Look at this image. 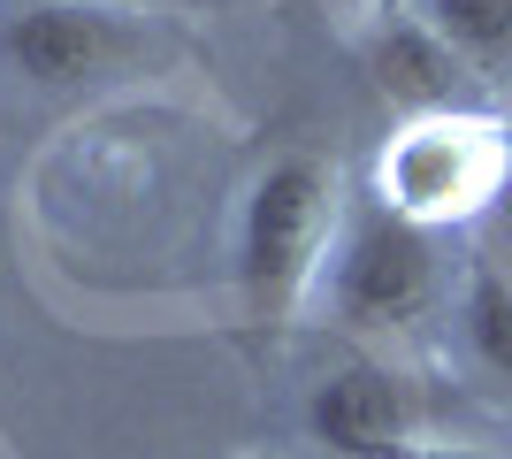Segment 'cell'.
<instances>
[{"mask_svg":"<svg viewBox=\"0 0 512 459\" xmlns=\"http://www.w3.org/2000/svg\"><path fill=\"white\" fill-rule=\"evenodd\" d=\"M459 329H467L474 368L490 375L497 391H512V276L490 261H474L467 291H459Z\"/></svg>","mask_w":512,"mask_h":459,"instance_id":"ba28073f","label":"cell"},{"mask_svg":"<svg viewBox=\"0 0 512 459\" xmlns=\"http://www.w3.org/2000/svg\"><path fill=\"white\" fill-rule=\"evenodd\" d=\"M329 230H337V176L314 153H283L253 176L245 215H237V291L260 322H283L306 299Z\"/></svg>","mask_w":512,"mask_h":459,"instance_id":"6da1fadb","label":"cell"},{"mask_svg":"<svg viewBox=\"0 0 512 459\" xmlns=\"http://www.w3.org/2000/svg\"><path fill=\"white\" fill-rule=\"evenodd\" d=\"M0 46L31 85H92L130 62V23L100 0H23Z\"/></svg>","mask_w":512,"mask_h":459,"instance_id":"277c9868","label":"cell"},{"mask_svg":"<svg viewBox=\"0 0 512 459\" xmlns=\"http://www.w3.org/2000/svg\"><path fill=\"white\" fill-rule=\"evenodd\" d=\"M428 31L490 85H512V0H428Z\"/></svg>","mask_w":512,"mask_h":459,"instance_id":"52a82bcc","label":"cell"},{"mask_svg":"<svg viewBox=\"0 0 512 459\" xmlns=\"http://www.w3.org/2000/svg\"><path fill=\"white\" fill-rule=\"evenodd\" d=\"M512 176V146L497 115H413L406 131L375 153V207L444 230V222L482 215Z\"/></svg>","mask_w":512,"mask_h":459,"instance_id":"7a4b0ae2","label":"cell"},{"mask_svg":"<svg viewBox=\"0 0 512 459\" xmlns=\"http://www.w3.org/2000/svg\"><path fill=\"white\" fill-rule=\"evenodd\" d=\"M375 85L406 115H459L467 92H474V69L428 23H390L383 39H375Z\"/></svg>","mask_w":512,"mask_h":459,"instance_id":"8992f818","label":"cell"},{"mask_svg":"<svg viewBox=\"0 0 512 459\" xmlns=\"http://www.w3.org/2000/svg\"><path fill=\"white\" fill-rule=\"evenodd\" d=\"M436 299V230L367 207L337 253V314L352 329H406Z\"/></svg>","mask_w":512,"mask_h":459,"instance_id":"3957f363","label":"cell"},{"mask_svg":"<svg viewBox=\"0 0 512 459\" xmlns=\"http://www.w3.org/2000/svg\"><path fill=\"white\" fill-rule=\"evenodd\" d=\"M306 421H314V437L337 459H413L421 452V398H413V383L390 368H367V360L321 375Z\"/></svg>","mask_w":512,"mask_h":459,"instance_id":"5b68a950","label":"cell"},{"mask_svg":"<svg viewBox=\"0 0 512 459\" xmlns=\"http://www.w3.org/2000/svg\"><path fill=\"white\" fill-rule=\"evenodd\" d=\"M413 459H482V452H467V444H428V452H413Z\"/></svg>","mask_w":512,"mask_h":459,"instance_id":"9c48e42d","label":"cell"}]
</instances>
